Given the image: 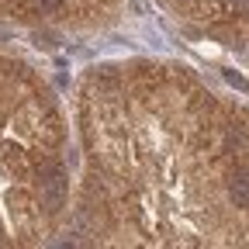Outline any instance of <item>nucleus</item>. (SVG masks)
I'll return each mask as SVG.
<instances>
[{
    "label": "nucleus",
    "mask_w": 249,
    "mask_h": 249,
    "mask_svg": "<svg viewBox=\"0 0 249 249\" xmlns=\"http://www.w3.org/2000/svg\"><path fill=\"white\" fill-rule=\"evenodd\" d=\"M76 246H249V104L177 59H111L76 83Z\"/></svg>",
    "instance_id": "1"
},
{
    "label": "nucleus",
    "mask_w": 249,
    "mask_h": 249,
    "mask_svg": "<svg viewBox=\"0 0 249 249\" xmlns=\"http://www.w3.org/2000/svg\"><path fill=\"white\" fill-rule=\"evenodd\" d=\"M73 197L70 128L52 87L0 55V246H38L66 229Z\"/></svg>",
    "instance_id": "2"
},
{
    "label": "nucleus",
    "mask_w": 249,
    "mask_h": 249,
    "mask_svg": "<svg viewBox=\"0 0 249 249\" xmlns=\"http://www.w3.org/2000/svg\"><path fill=\"white\" fill-rule=\"evenodd\" d=\"M187 35L249 52V0H156Z\"/></svg>",
    "instance_id": "3"
},
{
    "label": "nucleus",
    "mask_w": 249,
    "mask_h": 249,
    "mask_svg": "<svg viewBox=\"0 0 249 249\" xmlns=\"http://www.w3.org/2000/svg\"><path fill=\"white\" fill-rule=\"evenodd\" d=\"M124 0H0V14L21 24L101 31L121 18Z\"/></svg>",
    "instance_id": "4"
}]
</instances>
